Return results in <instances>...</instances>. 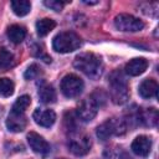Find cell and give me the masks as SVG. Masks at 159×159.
I'll return each instance as SVG.
<instances>
[{
  "instance_id": "6da1fadb",
  "label": "cell",
  "mask_w": 159,
  "mask_h": 159,
  "mask_svg": "<svg viewBox=\"0 0 159 159\" xmlns=\"http://www.w3.org/2000/svg\"><path fill=\"white\" fill-rule=\"evenodd\" d=\"M73 66L92 80H97L103 72V63L99 56L92 52H83L75 57Z\"/></svg>"
},
{
  "instance_id": "7a4b0ae2",
  "label": "cell",
  "mask_w": 159,
  "mask_h": 159,
  "mask_svg": "<svg viewBox=\"0 0 159 159\" xmlns=\"http://www.w3.org/2000/svg\"><path fill=\"white\" fill-rule=\"evenodd\" d=\"M109 92L111 98L116 104H123L128 99L127 81L122 72L114 71L109 77Z\"/></svg>"
},
{
  "instance_id": "3957f363",
  "label": "cell",
  "mask_w": 159,
  "mask_h": 159,
  "mask_svg": "<svg viewBox=\"0 0 159 159\" xmlns=\"http://www.w3.org/2000/svg\"><path fill=\"white\" fill-rule=\"evenodd\" d=\"M81 46V39L72 31H63L53 37L52 47L60 53H68L77 50Z\"/></svg>"
},
{
  "instance_id": "277c9868",
  "label": "cell",
  "mask_w": 159,
  "mask_h": 159,
  "mask_svg": "<svg viewBox=\"0 0 159 159\" xmlns=\"http://www.w3.org/2000/svg\"><path fill=\"white\" fill-rule=\"evenodd\" d=\"M68 149L75 155H86L91 149V138L78 130H72L68 137L67 142Z\"/></svg>"
},
{
  "instance_id": "5b68a950",
  "label": "cell",
  "mask_w": 159,
  "mask_h": 159,
  "mask_svg": "<svg viewBox=\"0 0 159 159\" xmlns=\"http://www.w3.org/2000/svg\"><path fill=\"white\" fill-rule=\"evenodd\" d=\"M125 122L123 119H118V118H111L108 120H106L104 123H102L98 128H97V137L101 140H107L109 139L112 135H120L125 132Z\"/></svg>"
},
{
  "instance_id": "8992f818",
  "label": "cell",
  "mask_w": 159,
  "mask_h": 159,
  "mask_svg": "<svg viewBox=\"0 0 159 159\" xmlns=\"http://www.w3.org/2000/svg\"><path fill=\"white\" fill-rule=\"evenodd\" d=\"M83 81L76 76V75H66L62 81H61V92L68 97V98H75V97H78L82 91H83Z\"/></svg>"
},
{
  "instance_id": "52a82bcc",
  "label": "cell",
  "mask_w": 159,
  "mask_h": 159,
  "mask_svg": "<svg viewBox=\"0 0 159 159\" xmlns=\"http://www.w3.org/2000/svg\"><path fill=\"white\" fill-rule=\"evenodd\" d=\"M114 26L119 31L137 32L144 27V22L129 14H119L114 17Z\"/></svg>"
},
{
  "instance_id": "ba28073f",
  "label": "cell",
  "mask_w": 159,
  "mask_h": 159,
  "mask_svg": "<svg viewBox=\"0 0 159 159\" xmlns=\"http://www.w3.org/2000/svg\"><path fill=\"white\" fill-rule=\"evenodd\" d=\"M97 112H98V104L92 97H89V98H84L78 104L76 109V116L82 122H91L96 117Z\"/></svg>"
},
{
  "instance_id": "9c48e42d",
  "label": "cell",
  "mask_w": 159,
  "mask_h": 159,
  "mask_svg": "<svg viewBox=\"0 0 159 159\" xmlns=\"http://www.w3.org/2000/svg\"><path fill=\"white\" fill-rule=\"evenodd\" d=\"M27 142L30 148L41 157H47L51 152V145L48 144V142L35 132H30L27 134Z\"/></svg>"
},
{
  "instance_id": "30bf717a",
  "label": "cell",
  "mask_w": 159,
  "mask_h": 159,
  "mask_svg": "<svg viewBox=\"0 0 159 159\" xmlns=\"http://www.w3.org/2000/svg\"><path fill=\"white\" fill-rule=\"evenodd\" d=\"M27 124V119L25 117V113H17V112H10L6 119V127L10 132L19 133L25 129Z\"/></svg>"
},
{
  "instance_id": "8fae6325",
  "label": "cell",
  "mask_w": 159,
  "mask_h": 159,
  "mask_svg": "<svg viewBox=\"0 0 159 159\" xmlns=\"http://www.w3.org/2000/svg\"><path fill=\"white\" fill-rule=\"evenodd\" d=\"M32 118L34 120L41 125V127H45V128H48L51 127L55 120H56V113L52 111V109H47V108H37L34 114H32Z\"/></svg>"
},
{
  "instance_id": "7c38bea8",
  "label": "cell",
  "mask_w": 159,
  "mask_h": 159,
  "mask_svg": "<svg viewBox=\"0 0 159 159\" xmlns=\"http://www.w3.org/2000/svg\"><path fill=\"white\" fill-rule=\"evenodd\" d=\"M152 149V140L147 135L137 137L132 143V150L139 157H147Z\"/></svg>"
},
{
  "instance_id": "4fadbf2b",
  "label": "cell",
  "mask_w": 159,
  "mask_h": 159,
  "mask_svg": "<svg viewBox=\"0 0 159 159\" xmlns=\"http://www.w3.org/2000/svg\"><path fill=\"white\" fill-rule=\"evenodd\" d=\"M148 67V61L143 57L133 58L125 65V73L129 76H139L142 75Z\"/></svg>"
},
{
  "instance_id": "5bb4252c",
  "label": "cell",
  "mask_w": 159,
  "mask_h": 159,
  "mask_svg": "<svg viewBox=\"0 0 159 159\" xmlns=\"http://www.w3.org/2000/svg\"><path fill=\"white\" fill-rule=\"evenodd\" d=\"M139 94L143 97V98H152L154 96H157V92H158V83L153 78H147L144 80L140 84H139V89H138Z\"/></svg>"
},
{
  "instance_id": "9a60e30c",
  "label": "cell",
  "mask_w": 159,
  "mask_h": 159,
  "mask_svg": "<svg viewBox=\"0 0 159 159\" xmlns=\"http://www.w3.org/2000/svg\"><path fill=\"white\" fill-rule=\"evenodd\" d=\"M7 37L14 43H20L26 37V29L21 25H11L7 29Z\"/></svg>"
},
{
  "instance_id": "2e32d148",
  "label": "cell",
  "mask_w": 159,
  "mask_h": 159,
  "mask_svg": "<svg viewBox=\"0 0 159 159\" xmlns=\"http://www.w3.org/2000/svg\"><path fill=\"white\" fill-rule=\"evenodd\" d=\"M39 98L42 103H53L56 101V92L52 86L42 84L39 88Z\"/></svg>"
},
{
  "instance_id": "e0dca14e",
  "label": "cell",
  "mask_w": 159,
  "mask_h": 159,
  "mask_svg": "<svg viewBox=\"0 0 159 159\" xmlns=\"http://www.w3.org/2000/svg\"><path fill=\"white\" fill-rule=\"evenodd\" d=\"M55 27H56V22L52 19L45 17V19H41L36 22V31H37V35L41 37L48 35Z\"/></svg>"
},
{
  "instance_id": "ac0fdd59",
  "label": "cell",
  "mask_w": 159,
  "mask_h": 159,
  "mask_svg": "<svg viewBox=\"0 0 159 159\" xmlns=\"http://www.w3.org/2000/svg\"><path fill=\"white\" fill-rule=\"evenodd\" d=\"M11 9L17 16H25L31 10V4L27 0H15L11 1Z\"/></svg>"
},
{
  "instance_id": "d6986e66",
  "label": "cell",
  "mask_w": 159,
  "mask_h": 159,
  "mask_svg": "<svg viewBox=\"0 0 159 159\" xmlns=\"http://www.w3.org/2000/svg\"><path fill=\"white\" fill-rule=\"evenodd\" d=\"M138 120L147 125H155L158 120V113L154 108H149L145 112H140L138 114Z\"/></svg>"
},
{
  "instance_id": "ffe728a7",
  "label": "cell",
  "mask_w": 159,
  "mask_h": 159,
  "mask_svg": "<svg viewBox=\"0 0 159 159\" xmlns=\"http://www.w3.org/2000/svg\"><path fill=\"white\" fill-rule=\"evenodd\" d=\"M30 103H31V98H30V96L24 94V96L19 97V98L16 99V102L14 103L11 111H12V112H17V113H25V111L29 108Z\"/></svg>"
},
{
  "instance_id": "44dd1931",
  "label": "cell",
  "mask_w": 159,
  "mask_h": 159,
  "mask_svg": "<svg viewBox=\"0 0 159 159\" xmlns=\"http://www.w3.org/2000/svg\"><path fill=\"white\" fill-rule=\"evenodd\" d=\"M14 82L10 78H0V96L1 97H10L14 93Z\"/></svg>"
},
{
  "instance_id": "7402d4cb",
  "label": "cell",
  "mask_w": 159,
  "mask_h": 159,
  "mask_svg": "<svg viewBox=\"0 0 159 159\" xmlns=\"http://www.w3.org/2000/svg\"><path fill=\"white\" fill-rule=\"evenodd\" d=\"M14 61V55L6 50V48H0V70L7 68Z\"/></svg>"
},
{
  "instance_id": "603a6c76",
  "label": "cell",
  "mask_w": 159,
  "mask_h": 159,
  "mask_svg": "<svg viewBox=\"0 0 159 159\" xmlns=\"http://www.w3.org/2000/svg\"><path fill=\"white\" fill-rule=\"evenodd\" d=\"M40 73H41V68L36 63H32V65H30L27 67V70L25 71L24 76H25L26 80H35V78H37L40 76Z\"/></svg>"
},
{
  "instance_id": "cb8c5ba5",
  "label": "cell",
  "mask_w": 159,
  "mask_h": 159,
  "mask_svg": "<svg viewBox=\"0 0 159 159\" xmlns=\"http://www.w3.org/2000/svg\"><path fill=\"white\" fill-rule=\"evenodd\" d=\"M43 4H45V6L50 7L51 10H55V11H61L65 6L63 1H57V0H46Z\"/></svg>"
},
{
  "instance_id": "d4e9b609",
  "label": "cell",
  "mask_w": 159,
  "mask_h": 159,
  "mask_svg": "<svg viewBox=\"0 0 159 159\" xmlns=\"http://www.w3.org/2000/svg\"><path fill=\"white\" fill-rule=\"evenodd\" d=\"M84 4H88V5H92V4H97V1H83Z\"/></svg>"
},
{
  "instance_id": "484cf974",
  "label": "cell",
  "mask_w": 159,
  "mask_h": 159,
  "mask_svg": "<svg viewBox=\"0 0 159 159\" xmlns=\"http://www.w3.org/2000/svg\"><path fill=\"white\" fill-rule=\"evenodd\" d=\"M60 159H63V158H60Z\"/></svg>"
}]
</instances>
